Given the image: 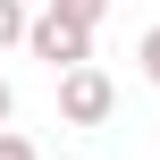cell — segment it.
Returning <instances> with one entry per match:
<instances>
[{"mask_svg": "<svg viewBox=\"0 0 160 160\" xmlns=\"http://www.w3.org/2000/svg\"><path fill=\"white\" fill-rule=\"evenodd\" d=\"M0 160H42V152H34V143H25L17 127H0Z\"/></svg>", "mask_w": 160, "mask_h": 160, "instance_id": "obj_6", "label": "cell"}, {"mask_svg": "<svg viewBox=\"0 0 160 160\" xmlns=\"http://www.w3.org/2000/svg\"><path fill=\"white\" fill-rule=\"evenodd\" d=\"M42 8H59V17H76V25H101V17H110V0H42Z\"/></svg>", "mask_w": 160, "mask_h": 160, "instance_id": "obj_3", "label": "cell"}, {"mask_svg": "<svg viewBox=\"0 0 160 160\" xmlns=\"http://www.w3.org/2000/svg\"><path fill=\"white\" fill-rule=\"evenodd\" d=\"M8 110H17V93H8V76H0V127H8Z\"/></svg>", "mask_w": 160, "mask_h": 160, "instance_id": "obj_7", "label": "cell"}, {"mask_svg": "<svg viewBox=\"0 0 160 160\" xmlns=\"http://www.w3.org/2000/svg\"><path fill=\"white\" fill-rule=\"evenodd\" d=\"M51 76L59 68H76V59H93V25H76V17H59V8H25V34H17Z\"/></svg>", "mask_w": 160, "mask_h": 160, "instance_id": "obj_1", "label": "cell"}, {"mask_svg": "<svg viewBox=\"0 0 160 160\" xmlns=\"http://www.w3.org/2000/svg\"><path fill=\"white\" fill-rule=\"evenodd\" d=\"M17 34H25V0H0V51H8Z\"/></svg>", "mask_w": 160, "mask_h": 160, "instance_id": "obj_5", "label": "cell"}, {"mask_svg": "<svg viewBox=\"0 0 160 160\" xmlns=\"http://www.w3.org/2000/svg\"><path fill=\"white\" fill-rule=\"evenodd\" d=\"M135 59H143V76H152V93H160V25H143V42H135Z\"/></svg>", "mask_w": 160, "mask_h": 160, "instance_id": "obj_4", "label": "cell"}, {"mask_svg": "<svg viewBox=\"0 0 160 160\" xmlns=\"http://www.w3.org/2000/svg\"><path fill=\"white\" fill-rule=\"evenodd\" d=\"M110 110H118L110 68H93V59L59 68V118H68V127H110Z\"/></svg>", "mask_w": 160, "mask_h": 160, "instance_id": "obj_2", "label": "cell"}, {"mask_svg": "<svg viewBox=\"0 0 160 160\" xmlns=\"http://www.w3.org/2000/svg\"><path fill=\"white\" fill-rule=\"evenodd\" d=\"M59 160H84V152H59Z\"/></svg>", "mask_w": 160, "mask_h": 160, "instance_id": "obj_8", "label": "cell"}]
</instances>
